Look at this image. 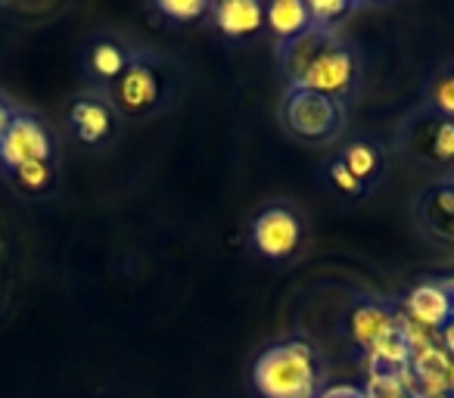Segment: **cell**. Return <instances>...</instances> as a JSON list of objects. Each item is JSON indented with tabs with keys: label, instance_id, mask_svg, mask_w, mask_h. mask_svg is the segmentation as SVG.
<instances>
[{
	"label": "cell",
	"instance_id": "obj_12",
	"mask_svg": "<svg viewBox=\"0 0 454 398\" xmlns=\"http://www.w3.org/2000/svg\"><path fill=\"white\" fill-rule=\"evenodd\" d=\"M208 16L227 38H247L265 26V7L255 0H221V4H212Z\"/></svg>",
	"mask_w": 454,
	"mask_h": 398
},
{
	"label": "cell",
	"instance_id": "obj_15",
	"mask_svg": "<svg viewBox=\"0 0 454 398\" xmlns=\"http://www.w3.org/2000/svg\"><path fill=\"white\" fill-rule=\"evenodd\" d=\"M265 26L278 35L280 44L296 41L299 35H305L311 28L309 4H302V0H274L265 7Z\"/></svg>",
	"mask_w": 454,
	"mask_h": 398
},
{
	"label": "cell",
	"instance_id": "obj_20",
	"mask_svg": "<svg viewBox=\"0 0 454 398\" xmlns=\"http://www.w3.org/2000/svg\"><path fill=\"white\" fill-rule=\"evenodd\" d=\"M364 398H408L398 377H367Z\"/></svg>",
	"mask_w": 454,
	"mask_h": 398
},
{
	"label": "cell",
	"instance_id": "obj_5",
	"mask_svg": "<svg viewBox=\"0 0 454 398\" xmlns=\"http://www.w3.org/2000/svg\"><path fill=\"white\" fill-rule=\"evenodd\" d=\"M66 131L78 146L100 150V146L113 144L119 134V113L106 94L84 90V94L72 97L69 109H66Z\"/></svg>",
	"mask_w": 454,
	"mask_h": 398
},
{
	"label": "cell",
	"instance_id": "obj_23",
	"mask_svg": "<svg viewBox=\"0 0 454 398\" xmlns=\"http://www.w3.org/2000/svg\"><path fill=\"white\" fill-rule=\"evenodd\" d=\"M317 398H364V389L352 383H336V386H327Z\"/></svg>",
	"mask_w": 454,
	"mask_h": 398
},
{
	"label": "cell",
	"instance_id": "obj_9",
	"mask_svg": "<svg viewBox=\"0 0 454 398\" xmlns=\"http://www.w3.org/2000/svg\"><path fill=\"white\" fill-rule=\"evenodd\" d=\"M408 152L429 165L454 162V121L439 119L435 113H423L408 125Z\"/></svg>",
	"mask_w": 454,
	"mask_h": 398
},
{
	"label": "cell",
	"instance_id": "obj_19",
	"mask_svg": "<svg viewBox=\"0 0 454 398\" xmlns=\"http://www.w3.org/2000/svg\"><path fill=\"white\" fill-rule=\"evenodd\" d=\"M348 10H352V4H346V0H311V4H309L311 28L333 32L336 20H340V16H346Z\"/></svg>",
	"mask_w": 454,
	"mask_h": 398
},
{
	"label": "cell",
	"instance_id": "obj_7",
	"mask_svg": "<svg viewBox=\"0 0 454 398\" xmlns=\"http://www.w3.org/2000/svg\"><path fill=\"white\" fill-rule=\"evenodd\" d=\"M109 103L115 106L119 115H146L159 106L162 97V78H159L153 59L144 53H134L131 66L121 72V78L106 90Z\"/></svg>",
	"mask_w": 454,
	"mask_h": 398
},
{
	"label": "cell",
	"instance_id": "obj_24",
	"mask_svg": "<svg viewBox=\"0 0 454 398\" xmlns=\"http://www.w3.org/2000/svg\"><path fill=\"white\" fill-rule=\"evenodd\" d=\"M439 346L445 348V352L451 355V361H454V321L448 324V327H445V330H442V333H439Z\"/></svg>",
	"mask_w": 454,
	"mask_h": 398
},
{
	"label": "cell",
	"instance_id": "obj_1",
	"mask_svg": "<svg viewBox=\"0 0 454 398\" xmlns=\"http://www.w3.org/2000/svg\"><path fill=\"white\" fill-rule=\"evenodd\" d=\"M280 69L286 90H315L336 103H346L358 88V57L333 32L321 28L280 44Z\"/></svg>",
	"mask_w": 454,
	"mask_h": 398
},
{
	"label": "cell",
	"instance_id": "obj_28",
	"mask_svg": "<svg viewBox=\"0 0 454 398\" xmlns=\"http://www.w3.org/2000/svg\"><path fill=\"white\" fill-rule=\"evenodd\" d=\"M448 183H451V187H454V175H451V181H448Z\"/></svg>",
	"mask_w": 454,
	"mask_h": 398
},
{
	"label": "cell",
	"instance_id": "obj_10",
	"mask_svg": "<svg viewBox=\"0 0 454 398\" xmlns=\"http://www.w3.org/2000/svg\"><path fill=\"white\" fill-rule=\"evenodd\" d=\"M404 311H408L411 321H417L427 330H435V333H442L454 317L451 296H448L439 280L417 284L414 290L408 293V299H404Z\"/></svg>",
	"mask_w": 454,
	"mask_h": 398
},
{
	"label": "cell",
	"instance_id": "obj_21",
	"mask_svg": "<svg viewBox=\"0 0 454 398\" xmlns=\"http://www.w3.org/2000/svg\"><path fill=\"white\" fill-rule=\"evenodd\" d=\"M330 177H333V183L342 190V193H348V196H361V193H364V183L355 181V177L348 175V168L340 162V159H336V162L330 165Z\"/></svg>",
	"mask_w": 454,
	"mask_h": 398
},
{
	"label": "cell",
	"instance_id": "obj_16",
	"mask_svg": "<svg viewBox=\"0 0 454 398\" xmlns=\"http://www.w3.org/2000/svg\"><path fill=\"white\" fill-rule=\"evenodd\" d=\"M340 162L348 168V175L355 177V181H361L367 187V181H373L377 177V171H380V150L371 144V140H355L348 150H342V156H340Z\"/></svg>",
	"mask_w": 454,
	"mask_h": 398
},
{
	"label": "cell",
	"instance_id": "obj_6",
	"mask_svg": "<svg viewBox=\"0 0 454 398\" xmlns=\"http://www.w3.org/2000/svg\"><path fill=\"white\" fill-rule=\"evenodd\" d=\"M134 51L128 47L125 38L113 32H97L78 51V66H82V75L88 78L90 90L97 94H106L115 82L121 78V72L131 66Z\"/></svg>",
	"mask_w": 454,
	"mask_h": 398
},
{
	"label": "cell",
	"instance_id": "obj_2",
	"mask_svg": "<svg viewBox=\"0 0 454 398\" xmlns=\"http://www.w3.org/2000/svg\"><path fill=\"white\" fill-rule=\"evenodd\" d=\"M253 386L262 398H317L324 392V361L302 339L274 342L253 361Z\"/></svg>",
	"mask_w": 454,
	"mask_h": 398
},
{
	"label": "cell",
	"instance_id": "obj_8",
	"mask_svg": "<svg viewBox=\"0 0 454 398\" xmlns=\"http://www.w3.org/2000/svg\"><path fill=\"white\" fill-rule=\"evenodd\" d=\"M302 218L290 206H271V209L259 212L253 222L255 249L271 261H284L290 255H296V249L302 246Z\"/></svg>",
	"mask_w": 454,
	"mask_h": 398
},
{
	"label": "cell",
	"instance_id": "obj_27",
	"mask_svg": "<svg viewBox=\"0 0 454 398\" xmlns=\"http://www.w3.org/2000/svg\"><path fill=\"white\" fill-rule=\"evenodd\" d=\"M435 398H451V395H448V392H445V395H435Z\"/></svg>",
	"mask_w": 454,
	"mask_h": 398
},
{
	"label": "cell",
	"instance_id": "obj_18",
	"mask_svg": "<svg viewBox=\"0 0 454 398\" xmlns=\"http://www.w3.org/2000/svg\"><path fill=\"white\" fill-rule=\"evenodd\" d=\"M156 10L162 16H168V20L187 26V22H196L212 13V4H206V0H159Z\"/></svg>",
	"mask_w": 454,
	"mask_h": 398
},
{
	"label": "cell",
	"instance_id": "obj_22",
	"mask_svg": "<svg viewBox=\"0 0 454 398\" xmlns=\"http://www.w3.org/2000/svg\"><path fill=\"white\" fill-rule=\"evenodd\" d=\"M16 109H20V103H16L10 94H4V90H0V140H4V134H7V128H10V121H13Z\"/></svg>",
	"mask_w": 454,
	"mask_h": 398
},
{
	"label": "cell",
	"instance_id": "obj_3",
	"mask_svg": "<svg viewBox=\"0 0 454 398\" xmlns=\"http://www.w3.org/2000/svg\"><path fill=\"white\" fill-rule=\"evenodd\" d=\"M284 125L293 137L309 144H330L346 128V106L315 90H286Z\"/></svg>",
	"mask_w": 454,
	"mask_h": 398
},
{
	"label": "cell",
	"instance_id": "obj_11",
	"mask_svg": "<svg viewBox=\"0 0 454 398\" xmlns=\"http://www.w3.org/2000/svg\"><path fill=\"white\" fill-rule=\"evenodd\" d=\"M4 181L10 183V190L26 199H47L57 190L59 181V162L57 159H44V162H26L16 165L10 171H0Z\"/></svg>",
	"mask_w": 454,
	"mask_h": 398
},
{
	"label": "cell",
	"instance_id": "obj_14",
	"mask_svg": "<svg viewBox=\"0 0 454 398\" xmlns=\"http://www.w3.org/2000/svg\"><path fill=\"white\" fill-rule=\"evenodd\" d=\"M420 222L429 228V234L445 243H454V187L439 183L420 196Z\"/></svg>",
	"mask_w": 454,
	"mask_h": 398
},
{
	"label": "cell",
	"instance_id": "obj_13",
	"mask_svg": "<svg viewBox=\"0 0 454 398\" xmlns=\"http://www.w3.org/2000/svg\"><path fill=\"white\" fill-rule=\"evenodd\" d=\"M395 327V311L389 305L380 302H358L348 315V330H352V339L358 342L364 352H371L380 339H383L389 330Z\"/></svg>",
	"mask_w": 454,
	"mask_h": 398
},
{
	"label": "cell",
	"instance_id": "obj_17",
	"mask_svg": "<svg viewBox=\"0 0 454 398\" xmlns=\"http://www.w3.org/2000/svg\"><path fill=\"white\" fill-rule=\"evenodd\" d=\"M427 103H429V113H435L439 119L454 121V63L429 78Z\"/></svg>",
	"mask_w": 454,
	"mask_h": 398
},
{
	"label": "cell",
	"instance_id": "obj_26",
	"mask_svg": "<svg viewBox=\"0 0 454 398\" xmlns=\"http://www.w3.org/2000/svg\"><path fill=\"white\" fill-rule=\"evenodd\" d=\"M448 395L454 398V361H451V373H448Z\"/></svg>",
	"mask_w": 454,
	"mask_h": 398
},
{
	"label": "cell",
	"instance_id": "obj_4",
	"mask_svg": "<svg viewBox=\"0 0 454 398\" xmlns=\"http://www.w3.org/2000/svg\"><path fill=\"white\" fill-rule=\"evenodd\" d=\"M57 159V134L35 109L20 106L0 140V171H10L26 162Z\"/></svg>",
	"mask_w": 454,
	"mask_h": 398
},
{
	"label": "cell",
	"instance_id": "obj_25",
	"mask_svg": "<svg viewBox=\"0 0 454 398\" xmlns=\"http://www.w3.org/2000/svg\"><path fill=\"white\" fill-rule=\"evenodd\" d=\"M439 284L445 286V293L451 296V305H454V277H451V280H439ZM451 321H454V317H451Z\"/></svg>",
	"mask_w": 454,
	"mask_h": 398
}]
</instances>
